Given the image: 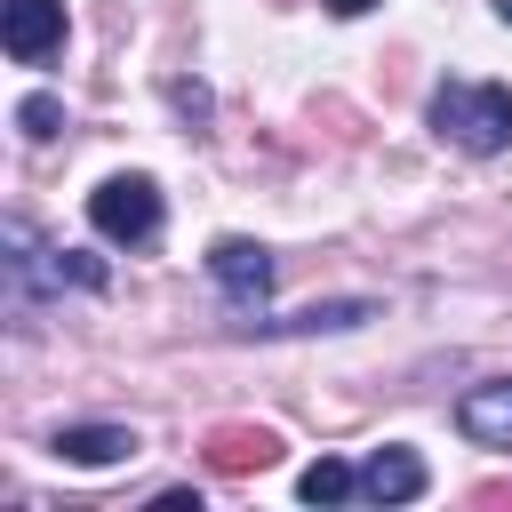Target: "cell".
Here are the masks:
<instances>
[{"mask_svg": "<svg viewBox=\"0 0 512 512\" xmlns=\"http://www.w3.org/2000/svg\"><path fill=\"white\" fill-rule=\"evenodd\" d=\"M432 128L448 144H464V152L488 160V152L512 144V88H496V80H448L432 96Z\"/></svg>", "mask_w": 512, "mask_h": 512, "instance_id": "6da1fadb", "label": "cell"}, {"mask_svg": "<svg viewBox=\"0 0 512 512\" xmlns=\"http://www.w3.org/2000/svg\"><path fill=\"white\" fill-rule=\"evenodd\" d=\"M88 224H96L104 240H152V232H160V192H152V176H104V184L88 192Z\"/></svg>", "mask_w": 512, "mask_h": 512, "instance_id": "7a4b0ae2", "label": "cell"}, {"mask_svg": "<svg viewBox=\"0 0 512 512\" xmlns=\"http://www.w3.org/2000/svg\"><path fill=\"white\" fill-rule=\"evenodd\" d=\"M208 272H216V288L232 296V312H256V304L272 296V256H264L256 240H216V248H208Z\"/></svg>", "mask_w": 512, "mask_h": 512, "instance_id": "3957f363", "label": "cell"}, {"mask_svg": "<svg viewBox=\"0 0 512 512\" xmlns=\"http://www.w3.org/2000/svg\"><path fill=\"white\" fill-rule=\"evenodd\" d=\"M0 40H8L16 64L56 56V40H64V0H0Z\"/></svg>", "mask_w": 512, "mask_h": 512, "instance_id": "277c9868", "label": "cell"}, {"mask_svg": "<svg viewBox=\"0 0 512 512\" xmlns=\"http://www.w3.org/2000/svg\"><path fill=\"white\" fill-rule=\"evenodd\" d=\"M280 464V440L264 424H216L208 432V472H264Z\"/></svg>", "mask_w": 512, "mask_h": 512, "instance_id": "5b68a950", "label": "cell"}, {"mask_svg": "<svg viewBox=\"0 0 512 512\" xmlns=\"http://www.w3.org/2000/svg\"><path fill=\"white\" fill-rule=\"evenodd\" d=\"M456 424H464V440H480V448H512V376L464 392V400H456Z\"/></svg>", "mask_w": 512, "mask_h": 512, "instance_id": "8992f818", "label": "cell"}, {"mask_svg": "<svg viewBox=\"0 0 512 512\" xmlns=\"http://www.w3.org/2000/svg\"><path fill=\"white\" fill-rule=\"evenodd\" d=\"M360 496H376V504H408V496H424V456H416V448H376L368 472H360Z\"/></svg>", "mask_w": 512, "mask_h": 512, "instance_id": "52a82bcc", "label": "cell"}, {"mask_svg": "<svg viewBox=\"0 0 512 512\" xmlns=\"http://www.w3.org/2000/svg\"><path fill=\"white\" fill-rule=\"evenodd\" d=\"M56 456L64 464H120V456H136V432L128 424H64Z\"/></svg>", "mask_w": 512, "mask_h": 512, "instance_id": "ba28073f", "label": "cell"}, {"mask_svg": "<svg viewBox=\"0 0 512 512\" xmlns=\"http://www.w3.org/2000/svg\"><path fill=\"white\" fill-rule=\"evenodd\" d=\"M368 304H304L288 320H248V328H272V336H320V328H360Z\"/></svg>", "mask_w": 512, "mask_h": 512, "instance_id": "9c48e42d", "label": "cell"}, {"mask_svg": "<svg viewBox=\"0 0 512 512\" xmlns=\"http://www.w3.org/2000/svg\"><path fill=\"white\" fill-rule=\"evenodd\" d=\"M296 488H304V504H336V496H352V472H344L336 456H320V464H312Z\"/></svg>", "mask_w": 512, "mask_h": 512, "instance_id": "30bf717a", "label": "cell"}, {"mask_svg": "<svg viewBox=\"0 0 512 512\" xmlns=\"http://www.w3.org/2000/svg\"><path fill=\"white\" fill-rule=\"evenodd\" d=\"M56 120H64L56 96H24V104H16V128H24V136H56Z\"/></svg>", "mask_w": 512, "mask_h": 512, "instance_id": "8fae6325", "label": "cell"}, {"mask_svg": "<svg viewBox=\"0 0 512 512\" xmlns=\"http://www.w3.org/2000/svg\"><path fill=\"white\" fill-rule=\"evenodd\" d=\"M328 8H336V16H360V8H376V0H328Z\"/></svg>", "mask_w": 512, "mask_h": 512, "instance_id": "7c38bea8", "label": "cell"}, {"mask_svg": "<svg viewBox=\"0 0 512 512\" xmlns=\"http://www.w3.org/2000/svg\"><path fill=\"white\" fill-rule=\"evenodd\" d=\"M496 16H504V24H512V0H496Z\"/></svg>", "mask_w": 512, "mask_h": 512, "instance_id": "4fadbf2b", "label": "cell"}]
</instances>
